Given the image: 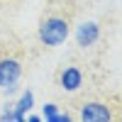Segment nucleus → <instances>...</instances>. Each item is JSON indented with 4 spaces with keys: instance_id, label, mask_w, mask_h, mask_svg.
<instances>
[{
    "instance_id": "f257e3e1",
    "label": "nucleus",
    "mask_w": 122,
    "mask_h": 122,
    "mask_svg": "<svg viewBox=\"0 0 122 122\" xmlns=\"http://www.w3.org/2000/svg\"><path fill=\"white\" fill-rule=\"evenodd\" d=\"M39 42L44 46H61L71 34V22L64 15H46L39 22Z\"/></svg>"
},
{
    "instance_id": "f03ea898",
    "label": "nucleus",
    "mask_w": 122,
    "mask_h": 122,
    "mask_svg": "<svg viewBox=\"0 0 122 122\" xmlns=\"http://www.w3.org/2000/svg\"><path fill=\"white\" fill-rule=\"evenodd\" d=\"M20 76H22V64L17 59H12V56L0 59V88L5 93H15L17 90Z\"/></svg>"
},
{
    "instance_id": "7ed1b4c3",
    "label": "nucleus",
    "mask_w": 122,
    "mask_h": 122,
    "mask_svg": "<svg viewBox=\"0 0 122 122\" xmlns=\"http://www.w3.org/2000/svg\"><path fill=\"white\" fill-rule=\"evenodd\" d=\"M98 39H100V25H98V22L88 20V22H81V25L76 27V44H78L81 49L93 46Z\"/></svg>"
},
{
    "instance_id": "20e7f679",
    "label": "nucleus",
    "mask_w": 122,
    "mask_h": 122,
    "mask_svg": "<svg viewBox=\"0 0 122 122\" xmlns=\"http://www.w3.org/2000/svg\"><path fill=\"white\" fill-rule=\"evenodd\" d=\"M59 86L66 90V93H76V90L83 86V71L78 66H66L59 73Z\"/></svg>"
},
{
    "instance_id": "39448f33",
    "label": "nucleus",
    "mask_w": 122,
    "mask_h": 122,
    "mask_svg": "<svg viewBox=\"0 0 122 122\" xmlns=\"http://www.w3.org/2000/svg\"><path fill=\"white\" fill-rule=\"evenodd\" d=\"M110 117V110L107 105L103 103H86L83 107H81V120L83 122H107Z\"/></svg>"
},
{
    "instance_id": "423d86ee",
    "label": "nucleus",
    "mask_w": 122,
    "mask_h": 122,
    "mask_svg": "<svg viewBox=\"0 0 122 122\" xmlns=\"http://www.w3.org/2000/svg\"><path fill=\"white\" fill-rule=\"evenodd\" d=\"M32 105H34V93H32V90H25V93L20 95L17 103H12V110H15V115H17V122L25 120V115L32 110Z\"/></svg>"
},
{
    "instance_id": "0eeeda50",
    "label": "nucleus",
    "mask_w": 122,
    "mask_h": 122,
    "mask_svg": "<svg viewBox=\"0 0 122 122\" xmlns=\"http://www.w3.org/2000/svg\"><path fill=\"white\" fill-rule=\"evenodd\" d=\"M42 120H46V122H56V120H59V110H56L54 103H46V105H44V110H42Z\"/></svg>"
},
{
    "instance_id": "6e6552de",
    "label": "nucleus",
    "mask_w": 122,
    "mask_h": 122,
    "mask_svg": "<svg viewBox=\"0 0 122 122\" xmlns=\"http://www.w3.org/2000/svg\"><path fill=\"white\" fill-rule=\"evenodd\" d=\"M0 120H3V122H17V115H15V110H12V103L5 105V110L0 112Z\"/></svg>"
},
{
    "instance_id": "1a4fd4ad",
    "label": "nucleus",
    "mask_w": 122,
    "mask_h": 122,
    "mask_svg": "<svg viewBox=\"0 0 122 122\" xmlns=\"http://www.w3.org/2000/svg\"><path fill=\"white\" fill-rule=\"evenodd\" d=\"M25 120H29V122H42V115H25Z\"/></svg>"
}]
</instances>
